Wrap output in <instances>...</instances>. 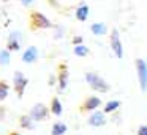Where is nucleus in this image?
<instances>
[{
    "mask_svg": "<svg viewBox=\"0 0 147 135\" xmlns=\"http://www.w3.org/2000/svg\"><path fill=\"white\" fill-rule=\"evenodd\" d=\"M32 19H33V22H35V25H36V27H40V28H49V27H52V24L49 22V19L45 17L43 14H40V13H33Z\"/></svg>",
    "mask_w": 147,
    "mask_h": 135,
    "instance_id": "10",
    "label": "nucleus"
},
{
    "mask_svg": "<svg viewBox=\"0 0 147 135\" xmlns=\"http://www.w3.org/2000/svg\"><path fill=\"white\" fill-rule=\"evenodd\" d=\"M122 102L119 99H112V100H108V102L105 104V108H103V112L106 113V115H112V113H115L119 108H120Z\"/></svg>",
    "mask_w": 147,
    "mask_h": 135,
    "instance_id": "12",
    "label": "nucleus"
},
{
    "mask_svg": "<svg viewBox=\"0 0 147 135\" xmlns=\"http://www.w3.org/2000/svg\"><path fill=\"white\" fill-rule=\"evenodd\" d=\"M21 39H22V36H21L19 31H13V33L10 35V38H8V50H18L19 49Z\"/></svg>",
    "mask_w": 147,
    "mask_h": 135,
    "instance_id": "9",
    "label": "nucleus"
},
{
    "mask_svg": "<svg viewBox=\"0 0 147 135\" xmlns=\"http://www.w3.org/2000/svg\"><path fill=\"white\" fill-rule=\"evenodd\" d=\"M90 31H92L95 36H105L108 33V25L105 22H95V24L90 25Z\"/></svg>",
    "mask_w": 147,
    "mask_h": 135,
    "instance_id": "11",
    "label": "nucleus"
},
{
    "mask_svg": "<svg viewBox=\"0 0 147 135\" xmlns=\"http://www.w3.org/2000/svg\"><path fill=\"white\" fill-rule=\"evenodd\" d=\"M8 94V86L5 83H0V99H5Z\"/></svg>",
    "mask_w": 147,
    "mask_h": 135,
    "instance_id": "20",
    "label": "nucleus"
},
{
    "mask_svg": "<svg viewBox=\"0 0 147 135\" xmlns=\"http://www.w3.org/2000/svg\"><path fill=\"white\" fill-rule=\"evenodd\" d=\"M73 53L76 57H87L90 53V50L86 44H79V46H73Z\"/></svg>",
    "mask_w": 147,
    "mask_h": 135,
    "instance_id": "17",
    "label": "nucleus"
},
{
    "mask_svg": "<svg viewBox=\"0 0 147 135\" xmlns=\"http://www.w3.org/2000/svg\"><path fill=\"white\" fill-rule=\"evenodd\" d=\"M21 3H22L24 6H30L33 3V0H21Z\"/></svg>",
    "mask_w": 147,
    "mask_h": 135,
    "instance_id": "24",
    "label": "nucleus"
},
{
    "mask_svg": "<svg viewBox=\"0 0 147 135\" xmlns=\"http://www.w3.org/2000/svg\"><path fill=\"white\" fill-rule=\"evenodd\" d=\"M136 135H147V124H141L136 130Z\"/></svg>",
    "mask_w": 147,
    "mask_h": 135,
    "instance_id": "21",
    "label": "nucleus"
},
{
    "mask_svg": "<svg viewBox=\"0 0 147 135\" xmlns=\"http://www.w3.org/2000/svg\"><path fill=\"white\" fill-rule=\"evenodd\" d=\"M62 36H63V28H62V27H57V33H55V39H60V38Z\"/></svg>",
    "mask_w": 147,
    "mask_h": 135,
    "instance_id": "22",
    "label": "nucleus"
},
{
    "mask_svg": "<svg viewBox=\"0 0 147 135\" xmlns=\"http://www.w3.org/2000/svg\"><path fill=\"white\" fill-rule=\"evenodd\" d=\"M11 57H10V50H0V65L7 66L10 63Z\"/></svg>",
    "mask_w": 147,
    "mask_h": 135,
    "instance_id": "19",
    "label": "nucleus"
},
{
    "mask_svg": "<svg viewBox=\"0 0 147 135\" xmlns=\"http://www.w3.org/2000/svg\"><path fill=\"white\" fill-rule=\"evenodd\" d=\"M84 78H86L87 85H89L93 91H96V93H108V91L111 90V85L108 83V80H105V78L100 74H96V72H86Z\"/></svg>",
    "mask_w": 147,
    "mask_h": 135,
    "instance_id": "1",
    "label": "nucleus"
},
{
    "mask_svg": "<svg viewBox=\"0 0 147 135\" xmlns=\"http://www.w3.org/2000/svg\"><path fill=\"white\" fill-rule=\"evenodd\" d=\"M134 68H136V75L139 82V88L142 93L147 91V61L142 58L134 60Z\"/></svg>",
    "mask_w": 147,
    "mask_h": 135,
    "instance_id": "2",
    "label": "nucleus"
},
{
    "mask_svg": "<svg viewBox=\"0 0 147 135\" xmlns=\"http://www.w3.org/2000/svg\"><path fill=\"white\" fill-rule=\"evenodd\" d=\"M101 105V99L96 96H87L84 99V102L81 104V112L82 113H89L92 110H96L98 107Z\"/></svg>",
    "mask_w": 147,
    "mask_h": 135,
    "instance_id": "6",
    "label": "nucleus"
},
{
    "mask_svg": "<svg viewBox=\"0 0 147 135\" xmlns=\"http://www.w3.org/2000/svg\"><path fill=\"white\" fill-rule=\"evenodd\" d=\"M13 135H19V134H13Z\"/></svg>",
    "mask_w": 147,
    "mask_h": 135,
    "instance_id": "27",
    "label": "nucleus"
},
{
    "mask_svg": "<svg viewBox=\"0 0 147 135\" xmlns=\"http://www.w3.org/2000/svg\"><path fill=\"white\" fill-rule=\"evenodd\" d=\"M87 122H89V126H92V127H103V126H106V122H108L106 113L101 112V110L92 112L89 116V119H87Z\"/></svg>",
    "mask_w": 147,
    "mask_h": 135,
    "instance_id": "4",
    "label": "nucleus"
},
{
    "mask_svg": "<svg viewBox=\"0 0 147 135\" xmlns=\"http://www.w3.org/2000/svg\"><path fill=\"white\" fill-rule=\"evenodd\" d=\"M49 2H51L52 5H55V3H57V0H49Z\"/></svg>",
    "mask_w": 147,
    "mask_h": 135,
    "instance_id": "26",
    "label": "nucleus"
},
{
    "mask_svg": "<svg viewBox=\"0 0 147 135\" xmlns=\"http://www.w3.org/2000/svg\"><path fill=\"white\" fill-rule=\"evenodd\" d=\"M67 85H68V71L63 68L59 74V91H65Z\"/></svg>",
    "mask_w": 147,
    "mask_h": 135,
    "instance_id": "15",
    "label": "nucleus"
},
{
    "mask_svg": "<svg viewBox=\"0 0 147 135\" xmlns=\"http://www.w3.org/2000/svg\"><path fill=\"white\" fill-rule=\"evenodd\" d=\"M36 60H38V49H36L35 46L27 47L22 53V61L27 63V65H30V63H35Z\"/></svg>",
    "mask_w": 147,
    "mask_h": 135,
    "instance_id": "8",
    "label": "nucleus"
},
{
    "mask_svg": "<svg viewBox=\"0 0 147 135\" xmlns=\"http://www.w3.org/2000/svg\"><path fill=\"white\" fill-rule=\"evenodd\" d=\"M82 44V36H74L73 38V46H79Z\"/></svg>",
    "mask_w": 147,
    "mask_h": 135,
    "instance_id": "23",
    "label": "nucleus"
},
{
    "mask_svg": "<svg viewBox=\"0 0 147 135\" xmlns=\"http://www.w3.org/2000/svg\"><path fill=\"white\" fill-rule=\"evenodd\" d=\"M48 115H49V108L45 104H36L30 110V116H32L33 121H43V119L48 118Z\"/></svg>",
    "mask_w": 147,
    "mask_h": 135,
    "instance_id": "5",
    "label": "nucleus"
},
{
    "mask_svg": "<svg viewBox=\"0 0 147 135\" xmlns=\"http://www.w3.org/2000/svg\"><path fill=\"white\" fill-rule=\"evenodd\" d=\"M21 126H22L24 129H33L35 127V124H33V119L30 115H26L21 118Z\"/></svg>",
    "mask_w": 147,
    "mask_h": 135,
    "instance_id": "18",
    "label": "nucleus"
},
{
    "mask_svg": "<svg viewBox=\"0 0 147 135\" xmlns=\"http://www.w3.org/2000/svg\"><path fill=\"white\" fill-rule=\"evenodd\" d=\"M109 44H111V49L114 52V55L117 57L119 60L123 58V44H122L120 35H119L117 28H112L111 35H109Z\"/></svg>",
    "mask_w": 147,
    "mask_h": 135,
    "instance_id": "3",
    "label": "nucleus"
},
{
    "mask_svg": "<svg viewBox=\"0 0 147 135\" xmlns=\"http://www.w3.org/2000/svg\"><path fill=\"white\" fill-rule=\"evenodd\" d=\"M67 124L65 122H54L52 124V129H51V135H65V132H67Z\"/></svg>",
    "mask_w": 147,
    "mask_h": 135,
    "instance_id": "16",
    "label": "nucleus"
},
{
    "mask_svg": "<svg viewBox=\"0 0 147 135\" xmlns=\"http://www.w3.org/2000/svg\"><path fill=\"white\" fill-rule=\"evenodd\" d=\"M76 19L78 21H81V22H84V21H87L89 19V14H90V9H89V6L84 3V5H79L76 8Z\"/></svg>",
    "mask_w": 147,
    "mask_h": 135,
    "instance_id": "13",
    "label": "nucleus"
},
{
    "mask_svg": "<svg viewBox=\"0 0 147 135\" xmlns=\"http://www.w3.org/2000/svg\"><path fill=\"white\" fill-rule=\"evenodd\" d=\"M54 82H55L54 75H51V77H49V85H54Z\"/></svg>",
    "mask_w": 147,
    "mask_h": 135,
    "instance_id": "25",
    "label": "nucleus"
},
{
    "mask_svg": "<svg viewBox=\"0 0 147 135\" xmlns=\"http://www.w3.org/2000/svg\"><path fill=\"white\" fill-rule=\"evenodd\" d=\"M49 110H51L55 116H60L62 115L63 107H62V102H60V99H59V97H54V99L51 100V108H49Z\"/></svg>",
    "mask_w": 147,
    "mask_h": 135,
    "instance_id": "14",
    "label": "nucleus"
},
{
    "mask_svg": "<svg viewBox=\"0 0 147 135\" xmlns=\"http://www.w3.org/2000/svg\"><path fill=\"white\" fill-rule=\"evenodd\" d=\"M26 85H27V78L24 77L22 72L16 71L14 72V88H16L18 96H22L24 90H26Z\"/></svg>",
    "mask_w": 147,
    "mask_h": 135,
    "instance_id": "7",
    "label": "nucleus"
}]
</instances>
